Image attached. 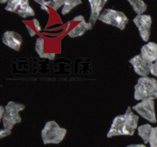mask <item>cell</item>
<instances>
[{"label": "cell", "mask_w": 157, "mask_h": 147, "mask_svg": "<svg viewBox=\"0 0 157 147\" xmlns=\"http://www.w3.org/2000/svg\"><path fill=\"white\" fill-rule=\"evenodd\" d=\"M133 97L136 100H154L157 98V81L150 77H140L134 86Z\"/></svg>", "instance_id": "obj_1"}, {"label": "cell", "mask_w": 157, "mask_h": 147, "mask_svg": "<svg viewBox=\"0 0 157 147\" xmlns=\"http://www.w3.org/2000/svg\"><path fill=\"white\" fill-rule=\"evenodd\" d=\"M67 133V130L60 126L56 121H48L41 130V139L44 145L58 144L62 142Z\"/></svg>", "instance_id": "obj_2"}, {"label": "cell", "mask_w": 157, "mask_h": 147, "mask_svg": "<svg viewBox=\"0 0 157 147\" xmlns=\"http://www.w3.org/2000/svg\"><path fill=\"white\" fill-rule=\"evenodd\" d=\"M25 106L21 103L15 101H9L6 106V113L3 116L2 121L3 128L12 130L15 124L21 122V117L19 113L25 110Z\"/></svg>", "instance_id": "obj_3"}, {"label": "cell", "mask_w": 157, "mask_h": 147, "mask_svg": "<svg viewBox=\"0 0 157 147\" xmlns=\"http://www.w3.org/2000/svg\"><path fill=\"white\" fill-rule=\"evenodd\" d=\"M98 20L104 24L114 26L121 31L124 30L129 23V18L124 12L113 9H104Z\"/></svg>", "instance_id": "obj_4"}, {"label": "cell", "mask_w": 157, "mask_h": 147, "mask_svg": "<svg viewBox=\"0 0 157 147\" xmlns=\"http://www.w3.org/2000/svg\"><path fill=\"white\" fill-rule=\"evenodd\" d=\"M5 9L8 12L18 14L23 18L35 16V11L28 0H10L6 4Z\"/></svg>", "instance_id": "obj_5"}, {"label": "cell", "mask_w": 157, "mask_h": 147, "mask_svg": "<svg viewBox=\"0 0 157 147\" xmlns=\"http://www.w3.org/2000/svg\"><path fill=\"white\" fill-rule=\"evenodd\" d=\"M132 110L138 113L141 117L147 119L150 123H156L157 119L155 111L154 100H144L140 101L132 107Z\"/></svg>", "instance_id": "obj_6"}, {"label": "cell", "mask_w": 157, "mask_h": 147, "mask_svg": "<svg viewBox=\"0 0 157 147\" xmlns=\"http://www.w3.org/2000/svg\"><path fill=\"white\" fill-rule=\"evenodd\" d=\"M133 23L139 30L140 35L144 41L147 42L151 34V26L153 23L152 17L150 15H136L133 19Z\"/></svg>", "instance_id": "obj_7"}, {"label": "cell", "mask_w": 157, "mask_h": 147, "mask_svg": "<svg viewBox=\"0 0 157 147\" xmlns=\"http://www.w3.org/2000/svg\"><path fill=\"white\" fill-rule=\"evenodd\" d=\"M133 66V70L140 77H148L150 74V66L152 63L146 61L140 55H136L129 61Z\"/></svg>", "instance_id": "obj_8"}, {"label": "cell", "mask_w": 157, "mask_h": 147, "mask_svg": "<svg viewBox=\"0 0 157 147\" xmlns=\"http://www.w3.org/2000/svg\"><path fill=\"white\" fill-rule=\"evenodd\" d=\"M2 42L9 48L18 51L22 44L21 35L14 31H6L2 35Z\"/></svg>", "instance_id": "obj_9"}, {"label": "cell", "mask_w": 157, "mask_h": 147, "mask_svg": "<svg viewBox=\"0 0 157 147\" xmlns=\"http://www.w3.org/2000/svg\"><path fill=\"white\" fill-rule=\"evenodd\" d=\"M127 136L124 114L118 115L113 118V122L107 134V138H112L113 136Z\"/></svg>", "instance_id": "obj_10"}, {"label": "cell", "mask_w": 157, "mask_h": 147, "mask_svg": "<svg viewBox=\"0 0 157 147\" xmlns=\"http://www.w3.org/2000/svg\"><path fill=\"white\" fill-rule=\"evenodd\" d=\"M124 122H125L127 136H133L135 130L138 128L139 116L133 113L131 107H128L125 113L124 114Z\"/></svg>", "instance_id": "obj_11"}, {"label": "cell", "mask_w": 157, "mask_h": 147, "mask_svg": "<svg viewBox=\"0 0 157 147\" xmlns=\"http://www.w3.org/2000/svg\"><path fill=\"white\" fill-rule=\"evenodd\" d=\"M90 8V14L88 22L94 26L96 21L99 19L104 6L107 2V0H89Z\"/></svg>", "instance_id": "obj_12"}, {"label": "cell", "mask_w": 157, "mask_h": 147, "mask_svg": "<svg viewBox=\"0 0 157 147\" xmlns=\"http://www.w3.org/2000/svg\"><path fill=\"white\" fill-rule=\"evenodd\" d=\"M140 55L146 61L154 63L157 61V43L150 41L142 46Z\"/></svg>", "instance_id": "obj_13"}, {"label": "cell", "mask_w": 157, "mask_h": 147, "mask_svg": "<svg viewBox=\"0 0 157 147\" xmlns=\"http://www.w3.org/2000/svg\"><path fill=\"white\" fill-rule=\"evenodd\" d=\"M92 28H93V26L88 21H83L77 24L75 27H74V28H72L67 35L71 38H78V37L82 36L87 31L90 30Z\"/></svg>", "instance_id": "obj_14"}, {"label": "cell", "mask_w": 157, "mask_h": 147, "mask_svg": "<svg viewBox=\"0 0 157 147\" xmlns=\"http://www.w3.org/2000/svg\"><path fill=\"white\" fill-rule=\"evenodd\" d=\"M44 39L41 37L38 38L35 41V51L39 55L40 58H46L49 60H55V53H45L44 51Z\"/></svg>", "instance_id": "obj_15"}, {"label": "cell", "mask_w": 157, "mask_h": 147, "mask_svg": "<svg viewBox=\"0 0 157 147\" xmlns=\"http://www.w3.org/2000/svg\"><path fill=\"white\" fill-rule=\"evenodd\" d=\"M152 130H153V126L150 124H144L137 128V133L138 136L143 139L144 143L147 144L149 143L150 139V136H151Z\"/></svg>", "instance_id": "obj_16"}, {"label": "cell", "mask_w": 157, "mask_h": 147, "mask_svg": "<svg viewBox=\"0 0 157 147\" xmlns=\"http://www.w3.org/2000/svg\"><path fill=\"white\" fill-rule=\"evenodd\" d=\"M128 2L133 8V11L136 15H144V12L147 9V4H146L144 1L140 0H128Z\"/></svg>", "instance_id": "obj_17"}, {"label": "cell", "mask_w": 157, "mask_h": 147, "mask_svg": "<svg viewBox=\"0 0 157 147\" xmlns=\"http://www.w3.org/2000/svg\"><path fill=\"white\" fill-rule=\"evenodd\" d=\"M81 4H82V2L81 0H65L62 9H61V14L63 15H65L70 13L72 9Z\"/></svg>", "instance_id": "obj_18"}, {"label": "cell", "mask_w": 157, "mask_h": 147, "mask_svg": "<svg viewBox=\"0 0 157 147\" xmlns=\"http://www.w3.org/2000/svg\"><path fill=\"white\" fill-rule=\"evenodd\" d=\"M64 1L65 0H53V1H45V5L48 7H51L53 10L58 11V9L63 6L64 4Z\"/></svg>", "instance_id": "obj_19"}, {"label": "cell", "mask_w": 157, "mask_h": 147, "mask_svg": "<svg viewBox=\"0 0 157 147\" xmlns=\"http://www.w3.org/2000/svg\"><path fill=\"white\" fill-rule=\"evenodd\" d=\"M149 143H150V147H157V126L153 127Z\"/></svg>", "instance_id": "obj_20"}, {"label": "cell", "mask_w": 157, "mask_h": 147, "mask_svg": "<svg viewBox=\"0 0 157 147\" xmlns=\"http://www.w3.org/2000/svg\"><path fill=\"white\" fill-rule=\"evenodd\" d=\"M12 133V130H7V129H1L0 130V139H3L4 137L9 136Z\"/></svg>", "instance_id": "obj_21"}, {"label": "cell", "mask_w": 157, "mask_h": 147, "mask_svg": "<svg viewBox=\"0 0 157 147\" xmlns=\"http://www.w3.org/2000/svg\"><path fill=\"white\" fill-rule=\"evenodd\" d=\"M150 74L153 76L157 77V61L151 64V66H150Z\"/></svg>", "instance_id": "obj_22"}, {"label": "cell", "mask_w": 157, "mask_h": 147, "mask_svg": "<svg viewBox=\"0 0 157 147\" xmlns=\"http://www.w3.org/2000/svg\"><path fill=\"white\" fill-rule=\"evenodd\" d=\"M33 24L34 27H35V30L37 31L38 32H40L41 31V24H40V22L38 21V20L37 18H34L33 19Z\"/></svg>", "instance_id": "obj_23"}, {"label": "cell", "mask_w": 157, "mask_h": 147, "mask_svg": "<svg viewBox=\"0 0 157 147\" xmlns=\"http://www.w3.org/2000/svg\"><path fill=\"white\" fill-rule=\"evenodd\" d=\"M25 27H26V28H27L29 35H30L31 37H35V35H36V32H35V31H34L32 28L29 27L28 24H25Z\"/></svg>", "instance_id": "obj_24"}, {"label": "cell", "mask_w": 157, "mask_h": 147, "mask_svg": "<svg viewBox=\"0 0 157 147\" xmlns=\"http://www.w3.org/2000/svg\"><path fill=\"white\" fill-rule=\"evenodd\" d=\"M5 113H6V107L1 105L0 106V119H1V120L2 119L3 116H4Z\"/></svg>", "instance_id": "obj_25"}, {"label": "cell", "mask_w": 157, "mask_h": 147, "mask_svg": "<svg viewBox=\"0 0 157 147\" xmlns=\"http://www.w3.org/2000/svg\"><path fill=\"white\" fill-rule=\"evenodd\" d=\"M73 21H80L81 22V21H85V19H84V17L82 16V15H78V16L75 17V18H73V20H72Z\"/></svg>", "instance_id": "obj_26"}, {"label": "cell", "mask_w": 157, "mask_h": 147, "mask_svg": "<svg viewBox=\"0 0 157 147\" xmlns=\"http://www.w3.org/2000/svg\"><path fill=\"white\" fill-rule=\"evenodd\" d=\"M127 147H147L144 144H130Z\"/></svg>", "instance_id": "obj_27"}]
</instances>
